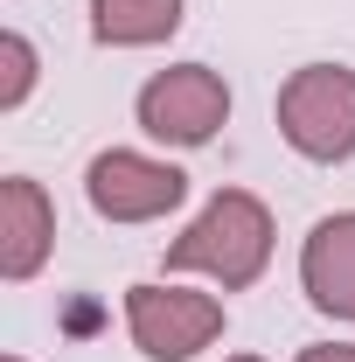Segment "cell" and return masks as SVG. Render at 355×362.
I'll list each match as a JSON object with an SVG mask.
<instances>
[{
  "mask_svg": "<svg viewBox=\"0 0 355 362\" xmlns=\"http://www.w3.org/2000/svg\"><path fill=\"white\" fill-rule=\"evenodd\" d=\"M272 265V209L251 188H216L202 202V216L168 244V272H202L223 293L258 286Z\"/></svg>",
  "mask_w": 355,
  "mask_h": 362,
  "instance_id": "1",
  "label": "cell"
},
{
  "mask_svg": "<svg viewBox=\"0 0 355 362\" xmlns=\"http://www.w3.org/2000/svg\"><path fill=\"white\" fill-rule=\"evenodd\" d=\"M279 139L313 168L355 160V70L349 63H307L279 84Z\"/></svg>",
  "mask_w": 355,
  "mask_h": 362,
  "instance_id": "2",
  "label": "cell"
},
{
  "mask_svg": "<svg viewBox=\"0 0 355 362\" xmlns=\"http://www.w3.org/2000/svg\"><path fill=\"white\" fill-rule=\"evenodd\" d=\"M139 112V133L161 139V146H181V153H195V146H209L223 133V119H230V84H223V70L209 63H175V70H153L133 98Z\"/></svg>",
  "mask_w": 355,
  "mask_h": 362,
  "instance_id": "3",
  "label": "cell"
},
{
  "mask_svg": "<svg viewBox=\"0 0 355 362\" xmlns=\"http://www.w3.org/2000/svg\"><path fill=\"white\" fill-rule=\"evenodd\" d=\"M126 334L146 362H195L223 334V300L139 279V286H126Z\"/></svg>",
  "mask_w": 355,
  "mask_h": 362,
  "instance_id": "4",
  "label": "cell"
},
{
  "mask_svg": "<svg viewBox=\"0 0 355 362\" xmlns=\"http://www.w3.org/2000/svg\"><path fill=\"white\" fill-rule=\"evenodd\" d=\"M84 202L105 223H161L168 209L188 202V175L175 160L139 153V146H105L84 168Z\"/></svg>",
  "mask_w": 355,
  "mask_h": 362,
  "instance_id": "5",
  "label": "cell"
},
{
  "mask_svg": "<svg viewBox=\"0 0 355 362\" xmlns=\"http://www.w3.org/2000/svg\"><path fill=\"white\" fill-rule=\"evenodd\" d=\"M56 251V202L35 175H7L0 181V279L28 286Z\"/></svg>",
  "mask_w": 355,
  "mask_h": 362,
  "instance_id": "6",
  "label": "cell"
},
{
  "mask_svg": "<svg viewBox=\"0 0 355 362\" xmlns=\"http://www.w3.org/2000/svg\"><path fill=\"white\" fill-rule=\"evenodd\" d=\"M300 286L320 314L355 320V209H334L300 244Z\"/></svg>",
  "mask_w": 355,
  "mask_h": 362,
  "instance_id": "7",
  "label": "cell"
},
{
  "mask_svg": "<svg viewBox=\"0 0 355 362\" xmlns=\"http://www.w3.org/2000/svg\"><path fill=\"white\" fill-rule=\"evenodd\" d=\"M181 28V0H91V35L105 49H161Z\"/></svg>",
  "mask_w": 355,
  "mask_h": 362,
  "instance_id": "8",
  "label": "cell"
},
{
  "mask_svg": "<svg viewBox=\"0 0 355 362\" xmlns=\"http://www.w3.org/2000/svg\"><path fill=\"white\" fill-rule=\"evenodd\" d=\"M35 77H42L35 42H28L21 28H7V35H0V112H21L28 90H35Z\"/></svg>",
  "mask_w": 355,
  "mask_h": 362,
  "instance_id": "9",
  "label": "cell"
},
{
  "mask_svg": "<svg viewBox=\"0 0 355 362\" xmlns=\"http://www.w3.org/2000/svg\"><path fill=\"white\" fill-rule=\"evenodd\" d=\"M300 362H355V341H313L300 349Z\"/></svg>",
  "mask_w": 355,
  "mask_h": 362,
  "instance_id": "10",
  "label": "cell"
},
{
  "mask_svg": "<svg viewBox=\"0 0 355 362\" xmlns=\"http://www.w3.org/2000/svg\"><path fill=\"white\" fill-rule=\"evenodd\" d=\"M230 362H265V356H230Z\"/></svg>",
  "mask_w": 355,
  "mask_h": 362,
  "instance_id": "11",
  "label": "cell"
},
{
  "mask_svg": "<svg viewBox=\"0 0 355 362\" xmlns=\"http://www.w3.org/2000/svg\"><path fill=\"white\" fill-rule=\"evenodd\" d=\"M0 362H28V356H0Z\"/></svg>",
  "mask_w": 355,
  "mask_h": 362,
  "instance_id": "12",
  "label": "cell"
}]
</instances>
